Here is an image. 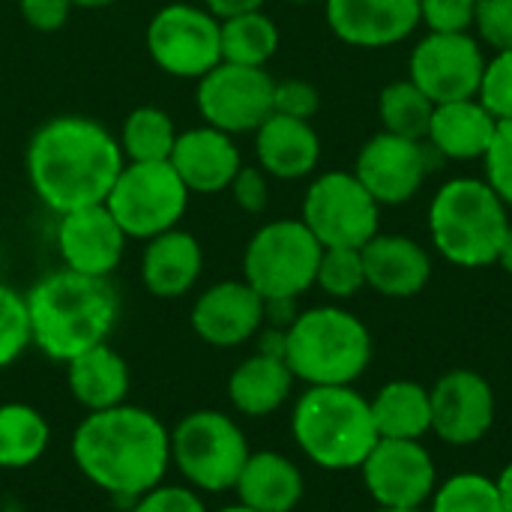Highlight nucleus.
<instances>
[{"mask_svg":"<svg viewBox=\"0 0 512 512\" xmlns=\"http://www.w3.org/2000/svg\"><path fill=\"white\" fill-rule=\"evenodd\" d=\"M234 489L249 510L291 512L303 498V474L279 453H255L246 459Z\"/></svg>","mask_w":512,"mask_h":512,"instance_id":"nucleus-25","label":"nucleus"},{"mask_svg":"<svg viewBox=\"0 0 512 512\" xmlns=\"http://www.w3.org/2000/svg\"><path fill=\"white\" fill-rule=\"evenodd\" d=\"M474 27L492 51L512 48V0H477Z\"/></svg>","mask_w":512,"mask_h":512,"instance_id":"nucleus-39","label":"nucleus"},{"mask_svg":"<svg viewBox=\"0 0 512 512\" xmlns=\"http://www.w3.org/2000/svg\"><path fill=\"white\" fill-rule=\"evenodd\" d=\"M144 45L150 60L171 78L198 81L222 63L219 18L198 3L174 0L153 12Z\"/></svg>","mask_w":512,"mask_h":512,"instance_id":"nucleus-10","label":"nucleus"},{"mask_svg":"<svg viewBox=\"0 0 512 512\" xmlns=\"http://www.w3.org/2000/svg\"><path fill=\"white\" fill-rule=\"evenodd\" d=\"M267 318L264 297L246 279H225L207 288L192 306V330L216 348L252 339Z\"/></svg>","mask_w":512,"mask_h":512,"instance_id":"nucleus-18","label":"nucleus"},{"mask_svg":"<svg viewBox=\"0 0 512 512\" xmlns=\"http://www.w3.org/2000/svg\"><path fill=\"white\" fill-rule=\"evenodd\" d=\"M486 183L498 192V198L512 207V120H498L495 138L483 156Z\"/></svg>","mask_w":512,"mask_h":512,"instance_id":"nucleus-37","label":"nucleus"},{"mask_svg":"<svg viewBox=\"0 0 512 512\" xmlns=\"http://www.w3.org/2000/svg\"><path fill=\"white\" fill-rule=\"evenodd\" d=\"M288 3H315V0H288Z\"/></svg>","mask_w":512,"mask_h":512,"instance_id":"nucleus-50","label":"nucleus"},{"mask_svg":"<svg viewBox=\"0 0 512 512\" xmlns=\"http://www.w3.org/2000/svg\"><path fill=\"white\" fill-rule=\"evenodd\" d=\"M360 471L381 510H420L435 492V462L420 441L381 438Z\"/></svg>","mask_w":512,"mask_h":512,"instance_id":"nucleus-14","label":"nucleus"},{"mask_svg":"<svg viewBox=\"0 0 512 512\" xmlns=\"http://www.w3.org/2000/svg\"><path fill=\"white\" fill-rule=\"evenodd\" d=\"M336 39L354 48H387L408 39L420 24V0H324Z\"/></svg>","mask_w":512,"mask_h":512,"instance_id":"nucleus-19","label":"nucleus"},{"mask_svg":"<svg viewBox=\"0 0 512 512\" xmlns=\"http://www.w3.org/2000/svg\"><path fill=\"white\" fill-rule=\"evenodd\" d=\"M354 177L378 204H405L429 177V150L423 141L381 129L360 147Z\"/></svg>","mask_w":512,"mask_h":512,"instance_id":"nucleus-15","label":"nucleus"},{"mask_svg":"<svg viewBox=\"0 0 512 512\" xmlns=\"http://www.w3.org/2000/svg\"><path fill=\"white\" fill-rule=\"evenodd\" d=\"M432 512H504V504L498 483L480 474H459L435 489Z\"/></svg>","mask_w":512,"mask_h":512,"instance_id":"nucleus-33","label":"nucleus"},{"mask_svg":"<svg viewBox=\"0 0 512 512\" xmlns=\"http://www.w3.org/2000/svg\"><path fill=\"white\" fill-rule=\"evenodd\" d=\"M498 264L507 270L512 276V222H510V231H507V237H504V243H501V252H498Z\"/></svg>","mask_w":512,"mask_h":512,"instance_id":"nucleus-46","label":"nucleus"},{"mask_svg":"<svg viewBox=\"0 0 512 512\" xmlns=\"http://www.w3.org/2000/svg\"><path fill=\"white\" fill-rule=\"evenodd\" d=\"M285 363L309 387H351L372 363V333L339 306L309 309L285 330Z\"/></svg>","mask_w":512,"mask_h":512,"instance_id":"nucleus-5","label":"nucleus"},{"mask_svg":"<svg viewBox=\"0 0 512 512\" xmlns=\"http://www.w3.org/2000/svg\"><path fill=\"white\" fill-rule=\"evenodd\" d=\"M72 456L93 486L111 495L141 498L162 483L171 438L150 411L117 405L90 411L75 432Z\"/></svg>","mask_w":512,"mask_h":512,"instance_id":"nucleus-2","label":"nucleus"},{"mask_svg":"<svg viewBox=\"0 0 512 512\" xmlns=\"http://www.w3.org/2000/svg\"><path fill=\"white\" fill-rule=\"evenodd\" d=\"M321 108V93L315 84L303 78H285L276 81L273 87V114L297 117V120H312Z\"/></svg>","mask_w":512,"mask_h":512,"instance_id":"nucleus-40","label":"nucleus"},{"mask_svg":"<svg viewBox=\"0 0 512 512\" xmlns=\"http://www.w3.org/2000/svg\"><path fill=\"white\" fill-rule=\"evenodd\" d=\"M126 234L114 222L105 204H90L81 210H69L57 219V252L66 270L81 276L108 279L123 252Z\"/></svg>","mask_w":512,"mask_h":512,"instance_id":"nucleus-17","label":"nucleus"},{"mask_svg":"<svg viewBox=\"0 0 512 512\" xmlns=\"http://www.w3.org/2000/svg\"><path fill=\"white\" fill-rule=\"evenodd\" d=\"M300 222L324 249H363L378 234L381 204L366 192L354 171H324L303 195Z\"/></svg>","mask_w":512,"mask_h":512,"instance_id":"nucleus-11","label":"nucleus"},{"mask_svg":"<svg viewBox=\"0 0 512 512\" xmlns=\"http://www.w3.org/2000/svg\"><path fill=\"white\" fill-rule=\"evenodd\" d=\"M315 285H321L324 294L339 297V300L354 297L360 288H366V270H363L360 249H348V246L324 249L321 261H318Z\"/></svg>","mask_w":512,"mask_h":512,"instance_id":"nucleus-34","label":"nucleus"},{"mask_svg":"<svg viewBox=\"0 0 512 512\" xmlns=\"http://www.w3.org/2000/svg\"><path fill=\"white\" fill-rule=\"evenodd\" d=\"M69 390L90 411H105V408L123 405V399L129 393L126 360L108 345H96V348L72 357L69 360Z\"/></svg>","mask_w":512,"mask_h":512,"instance_id":"nucleus-26","label":"nucleus"},{"mask_svg":"<svg viewBox=\"0 0 512 512\" xmlns=\"http://www.w3.org/2000/svg\"><path fill=\"white\" fill-rule=\"evenodd\" d=\"M102 204L129 240H150L180 225L189 189L171 162H126Z\"/></svg>","mask_w":512,"mask_h":512,"instance_id":"nucleus-8","label":"nucleus"},{"mask_svg":"<svg viewBox=\"0 0 512 512\" xmlns=\"http://www.w3.org/2000/svg\"><path fill=\"white\" fill-rule=\"evenodd\" d=\"M18 9L24 15V21L39 30V33H57L69 15H72V3L69 0H18Z\"/></svg>","mask_w":512,"mask_h":512,"instance_id":"nucleus-43","label":"nucleus"},{"mask_svg":"<svg viewBox=\"0 0 512 512\" xmlns=\"http://www.w3.org/2000/svg\"><path fill=\"white\" fill-rule=\"evenodd\" d=\"M477 99L498 120H512V48L510 51H495V57L486 60Z\"/></svg>","mask_w":512,"mask_h":512,"instance_id":"nucleus-36","label":"nucleus"},{"mask_svg":"<svg viewBox=\"0 0 512 512\" xmlns=\"http://www.w3.org/2000/svg\"><path fill=\"white\" fill-rule=\"evenodd\" d=\"M477 0H420V21L429 33H468Z\"/></svg>","mask_w":512,"mask_h":512,"instance_id":"nucleus-38","label":"nucleus"},{"mask_svg":"<svg viewBox=\"0 0 512 512\" xmlns=\"http://www.w3.org/2000/svg\"><path fill=\"white\" fill-rule=\"evenodd\" d=\"M168 162L189 189V195L228 192L234 174L243 168V156L234 144V135L207 123L180 132Z\"/></svg>","mask_w":512,"mask_h":512,"instance_id":"nucleus-20","label":"nucleus"},{"mask_svg":"<svg viewBox=\"0 0 512 512\" xmlns=\"http://www.w3.org/2000/svg\"><path fill=\"white\" fill-rule=\"evenodd\" d=\"M204 270V252L195 234L171 228L147 240L141 255V282L153 297L174 300L192 291Z\"/></svg>","mask_w":512,"mask_h":512,"instance_id":"nucleus-23","label":"nucleus"},{"mask_svg":"<svg viewBox=\"0 0 512 512\" xmlns=\"http://www.w3.org/2000/svg\"><path fill=\"white\" fill-rule=\"evenodd\" d=\"M132 512H207L201 498L183 486H156L138 498Z\"/></svg>","mask_w":512,"mask_h":512,"instance_id":"nucleus-42","label":"nucleus"},{"mask_svg":"<svg viewBox=\"0 0 512 512\" xmlns=\"http://www.w3.org/2000/svg\"><path fill=\"white\" fill-rule=\"evenodd\" d=\"M432 399V432L444 438L447 444L468 447L486 438V432L495 423V393L492 384L471 369H453L447 372L435 390Z\"/></svg>","mask_w":512,"mask_h":512,"instance_id":"nucleus-16","label":"nucleus"},{"mask_svg":"<svg viewBox=\"0 0 512 512\" xmlns=\"http://www.w3.org/2000/svg\"><path fill=\"white\" fill-rule=\"evenodd\" d=\"M123 165L117 135L84 114L45 120L24 153L30 189L57 216L102 204Z\"/></svg>","mask_w":512,"mask_h":512,"instance_id":"nucleus-1","label":"nucleus"},{"mask_svg":"<svg viewBox=\"0 0 512 512\" xmlns=\"http://www.w3.org/2000/svg\"><path fill=\"white\" fill-rule=\"evenodd\" d=\"M495 483H498V495H501L504 512H512V462L501 471V477Z\"/></svg>","mask_w":512,"mask_h":512,"instance_id":"nucleus-45","label":"nucleus"},{"mask_svg":"<svg viewBox=\"0 0 512 512\" xmlns=\"http://www.w3.org/2000/svg\"><path fill=\"white\" fill-rule=\"evenodd\" d=\"M33 345L60 363L105 345L117 324L120 300L108 279L57 270L42 276L27 294Z\"/></svg>","mask_w":512,"mask_h":512,"instance_id":"nucleus-3","label":"nucleus"},{"mask_svg":"<svg viewBox=\"0 0 512 512\" xmlns=\"http://www.w3.org/2000/svg\"><path fill=\"white\" fill-rule=\"evenodd\" d=\"M300 450L327 471L360 468L381 441L372 405L351 387H312L294 408Z\"/></svg>","mask_w":512,"mask_h":512,"instance_id":"nucleus-6","label":"nucleus"},{"mask_svg":"<svg viewBox=\"0 0 512 512\" xmlns=\"http://www.w3.org/2000/svg\"><path fill=\"white\" fill-rule=\"evenodd\" d=\"M324 246L300 219H276L252 234L243 252V279L270 300H297L315 285Z\"/></svg>","mask_w":512,"mask_h":512,"instance_id":"nucleus-7","label":"nucleus"},{"mask_svg":"<svg viewBox=\"0 0 512 512\" xmlns=\"http://www.w3.org/2000/svg\"><path fill=\"white\" fill-rule=\"evenodd\" d=\"M219 42L225 63L264 69L279 51V27L270 15H264V9H258L219 21Z\"/></svg>","mask_w":512,"mask_h":512,"instance_id":"nucleus-29","label":"nucleus"},{"mask_svg":"<svg viewBox=\"0 0 512 512\" xmlns=\"http://www.w3.org/2000/svg\"><path fill=\"white\" fill-rule=\"evenodd\" d=\"M378 512H423V510H378Z\"/></svg>","mask_w":512,"mask_h":512,"instance_id":"nucleus-49","label":"nucleus"},{"mask_svg":"<svg viewBox=\"0 0 512 512\" xmlns=\"http://www.w3.org/2000/svg\"><path fill=\"white\" fill-rule=\"evenodd\" d=\"M48 423L30 405H3L0 408V468H27L48 447Z\"/></svg>","mask_w":512,"mask_h":512,"instance_id":"nucleus-31","label":"nucleus"},{"mask_svg":"<svg viewBox=\"0 0 512 512\" xmlns=\"http://www.w3.org/2000/svg\"><path fill=\"white\" fill-rule=\"evenodd\" d=\"M75 9H105V6H114L117 0H69Z\"/></svg>","mask_w":512,"mask_h":512,"instance_id":"nucleus-47","label":"nucleus"},{"mask_svg":"<svg viewBox=\"0 0 512 512\" xmlns=\"http://www.w3.org/2000/svg\"><path fill=\"white\" fill-rule=\"evenodd\" d=\"M249 456L246 435L219 411H195L183 417L171 435V459L180 474L204 492L234 489Z\"/></svg>","mask_w":512,"mask_h":512,"instance_id":"nucleus-9","label":"nucleus"},{"mask_svg":"<svg viewBox=\"0 0 512 512\" xmlns=\"http://www.w3.org/2000/svg\"><path fill=\"white\" fill-rule=\"evenodd\" d=\"M378 438L420 441L432 429V399L429 390L414 381H393L378 390L369 402Z\"/></svg>","mask_w":512,"mask_h":512,"instance_id":"nucleus-28","label":"nucleus"},{"mask_svg":"<svg viewBox=\"0 0 512 512\" xmlns=\"http://www.w3.org/2000/svg\"><path fill=\"white\" fill-rule=\"evenodd\" d=\"M33 342L27 297L0 282V369L15 363Z\"/></svg>","mask_w":512,"mask_h":512,"instance_id":"nucleus-35","label":"nucleus"},{"mask_svg":"<svg viewBox=\"0 0 512 512\" xmlns=\"http://www.w3.org/2000/svg\"><path fill=\"white\" fill-rule=\"evenodd\" d=\"M174 117L156 105H138L126 114L120 129V150L126 162H168L177 144Z\"/></svg>","mask_w":512,"mask_h":512,"instance_id":"nucleus-30","label":"nucleus"},{"mask_svg":"<svg viewBox=\"0 0 512 512\" xmlns=\"http://www.w3.org/2000/svg\"><path fill=\"white\" fill-rule=\"evenodd\" d=\"M366 285L384 297H414L432 279L429 252L405 234H375L363 249Z\"/></svg>","mask_w":512,"mask_h":512,"instance_id":"nucleus-21","label":"nucleus"},{"mask_svg":"<svg viewBox=\"0 0 512 512\" xmlns=\"http://www.w3.org/2000/svg\"><path fill=\"white\" fill-rule=\"evenodd\" d=\"M264 3L267 0H201V6L210 15H216L219 21L234 18V15H246V12H258V9H264Z\"/></svg>","mask_w":512,"mask_h":512,"instance_id":"nucleus-44","label":"nucleus"},{"mask_svg":"<svg viewBox=\"0 0 512 512\" xmlns=\"http://www.w3.org/2000/svg\"><path fill=\"white\" fill-rule=\"evenodd\" d=\"M507 231V204L486 180L456 177L444 183L429 204L432 243L456 267L477 270L498 264Z\"/></svg>","mask_w":512,"mask_h":512,"instance_id":"nucleus-4","label":"nucleus"},{"mask_svg":"<svg viewBox=\"0 0 512 512\" xmlns=\"http://www.w3.org/2000/svg\"><path fill=\"white\" fill-rule=\"evenodd\" d=\"M498 129V117L474 96L435 105L426 141L447 159H483Z\"/></svg>","mask_w":512,"mask_h":512,"instance_id":"nucleus-24","label":"nucleus"},{"mask_svg":"<svg viewBox=\"0 0 512 512\" xmlns=\"http://www.w3.org/2000/svg\"><path fill=\"white\" fill-rule=\"evenodd\" d=\"M291 384H294V375L282 357L255 354L234 369L228 381V396L240 414L264 417L285 405Z\"/></svg>","mask_w":512,"mask_h":512,"instance_id":"nucleus-27","label":"nucleus"},{"mask_svg":"<svg viewBox=\"0 0 512 512\" xmlns=\"http://www.w3.org/2000/svg\"><path fill=\"white\" fill-rule=\"evenodd\" d=\"M222 512H255V510H249V507H243V504H237V507H225Z\"/></svg>","mask_w":512,"mask_h":512,"instance_id":"nucleus-48","label":"nucleus"},{"mask_svg":"<svg viewBox=\"0 0 512 512\" xmlns=\"http://www.w3.org/2000/svg\"><path fill=\"white\" fill-rule=\"evenodd\" d=\"M273 87L276 78L267 69L222 60L198 78L195 105L207 126L246 135L273 114Z\"/></svg>","mask_w":512,"mask_h":512,"instance_id":"nucleus-12","label":"nucleus"},{"mask_svg":"<svg viewBox=\"0 0 512 512\" xmlns=\"http://www.w3.org/2000/svg\"><path fill=\"white\" fill-rule=\"evenodd\" d=\"M255 159L267 177L300 180L318 168L321 138L312 120H297L285 114H270L255 132Z\"/></svg>","mask_w":512,"mask_h":512,"instance_id":"nucleus-22","label":"nucleus"},{"mask_svg":"<svg viewBox=\"0 0 512 512\" xmlns=\"http://www.w3.org/2000/svg\"><path fill=\"white\" fill-rule=\"evenodd\" d=\"M432 114H435V102L411 78L387 84L378 96V117L384 132L411 141H426Z\"/></svg>","mask_w":512,"mask_h":512,"instance_id":"nucleus-32","label":"nucleus"},{"mask_svg":"<svg viewBox=\"0 0 512 512\" xmlns=\"http://www.w3.org/2000/svg\"><path fill=\"white\" fill-rule=\"evenodd\" d=\"M486 54L471 33H429L411 51L408 78L435 102L474 99L480 93Z\"/></svg>","mask_w":512,"mask_h":512,"instance_id":"nucleus-13","label":"nucleus"},{"mask_svg":"<svg viewBox=\"0 0 512 512\" xmlns=\"http://www.w3.org/2000/svg\"><path fill=\"white\" fill-rule=\"evenodd\" d=\"M234 204L246 213H264L270 204V177L258 165H243L231 186H228Z\"/></svg>","mask_w":512,"mask_h":512,"instance_id":"nucleus-41","label":"nucleus"}]
</instances>
